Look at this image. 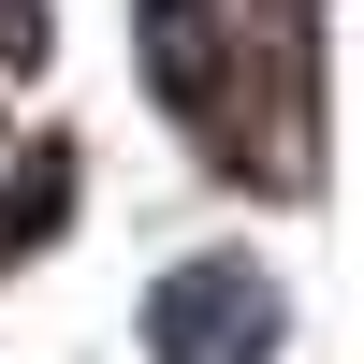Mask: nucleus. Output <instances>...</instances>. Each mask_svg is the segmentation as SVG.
Returning <instances> with one entry per match:
<instances>
[{
  "instance_id": "f257e3e1",
  "label": "nucleus",
  "mask_w": 364,
  "mask_h": 364,
  "mask_svg": "<svg viewBox=\"0 0 364 364\" xmlns=\"http://www.w3.org/2000/svg\"><path fill=\"white\" fill-rule=\"evenodd\" d=\"M146 336H161V364H262L277 350V291L248 262H175L146 291Z\"/></svg>"
}]
</instances>
